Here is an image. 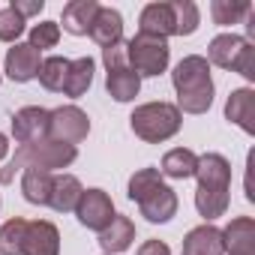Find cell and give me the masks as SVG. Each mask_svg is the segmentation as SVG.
Returning a JSON list of instances; mask_svg holds the SVG:
<instances>
[{"label": "cell", "mask_w": 255, "mask_h": 255, "mask_svg": "<svg viewBox=\"0 0 255 255\" xmlns=\"http://www.w3.org/2000/svg\"><path fill=\"white\" fill-rule=\"evenodd\" d=\"M78 159V147L54 141V138H39L33 144H21L15 150V156L6 162V168H0V183H12L18 171L24 168H42V171H57V168H69Z\"/></svg>", "instance_id": "obj_3"}, {"label": "cell", "mask_w": 255, "mask_h": 255, "mask_svg": "<svg viewBox=\"0 0 255 255\" xmlns=\"http://www.w3.org/2000/svg\"><path fill=\"white\" fill-rule=\"evenodd\" d=\"M93 69H96L93 57H75V60H69V72H66V81H63V96L81 99L90 90V84H93Z\"/></svg>", "instance_id": "obj_21"}, {"label": "cell", "mask_w": 255, "mask_h": 255, "mask_svg": "<svg viewBox=\"0 0 255 255\" xmlns=\"http://www.w3.org/2000/svg\"><path fill=\"white\" fill-rule=\"evenodd\" d=\"M183 255H225L222 228H216L213 222H204V225L192 228L183 237Z\"/></svg>", "instance_id": "obj_18"}, {"label": "cell", "mask_w": 255, "mask_h": 255, "mask_svg": "<svg viewBox=\"0 0 255 255\" xmlns=\"http://www.w3.org/2000/svg\"><path fill=\"white\" fill-rule=\"evenodd\" d=\"M129 126H132V132L147 141V144H162L168 138H174L180 132V126H183V114L177 111V105L171 102H144L138 105L132 114H129Z\"/></svg>", "instance_id": "obj_4"}, {"label": "cell", "mask_w": 255, "mask_h": 255, "mask_svg": "<svg viewBox=\"0 0 255 255\" xmlns=\"http://www.w3.org/2000/svg\"><path fill=\"white\" fill-rule=\"evenodd\" d=\"M105 90L114 102H132L141 90V78L129 69V66H120V69H108L105 75Z\"/></svg>", "instance_id": "obj_20"}, {"label": "cell", "mask_w": 255, "mask_h": 255, "mask_svg": "<svg viewBox=\"0 0 255 255\" xmlns=\"http://www.w3.org/2000/svg\"><path fill=\"white\" fill-rule=\"evenodd\" d=\"M99 48H111L117 42H123V15L111 6H99L93 24H90V33H87Z\"/></svg>", "instance_id": "obj_17"}, {"label": "cell", "mask_w": 255, "mask_h": 255, "mask_svg": "<svg viewBox=\"0 0 255 255\" xmlns=\"http://www.w3.org/2000/svg\"><path fill=\"white\" fill-rule=\"evenodd\" d=\"M249 12H252V3H249V0H213V3H210L213 24H219V27L240 24Z\"/></svg>", "instance_id": "obj_25"}, {"label": "cell", "mask_w": 255, "mask_h": 255, "mask_svg": "<svg viewBox=\"0 0 255 255\" xmlns=\"http://www.w3.org/2000/svg\"><path fill=\"white\" fill-rule=\"evenodd\" d=\"M9 6H12V9H15V12L27 21L30 15H39V12L45 9V0H12Z\"/></svg>", "instance_id": "obj_33"}, {"label": "cell", "mask_w": 255, "mask_h": 255, "mask_svg": "<svg viewBox=\"0 0 255 255\" xmlns=\"http://www.w3.org/2000/svg\"><path fill=\"white\" fill-rule=\"evenodd\" d=\"M24 234H27V219H21V216L6 219L0 225V255H21Z\"/></svg>", "instance_id": "obj_26"}, {"label": "cell", "mask_w": 255, "mask_h": 255, "mask_svg": "<svg viewBox=\"0 0 255 255\" xmlns=\"http://www.w3.org/2000/svg\"><path fill=\"white\" fill-rule=\"evenodd\" d=\"M138 33L168 39L174 36V6L171 3H147L138 15Z\"/></svg>", "instance_id": "obj_16"}, {"label": "cell", "mask_w": 255, "mask_h": 255, "mask_svg": "<svg viewBox=\"0 0 255 255\" xmlns=\"http://www.w3.org/2000/svg\"><path fill=\"white\" fill-rule=\"evenodd\" d=\"M132 240H135V222L129 216H120V213L99 231L102 255H120L132 246Z\"/></svg>", "instance_id": "obj_15"}, {"label": "cell", "mask_w": 255, "mask_h": 255, "mask_svg": "<svg viewBox=\"0 0 255 255\" xmlns=\"http://www.w3.org/2000/svg\"><path fill=\"white\" fill-rule=\"evenodd\" d=\"M72 213L78 216V222H81L84 228H90V231H96V234L117 216V213H114V201H111V195H108L105 189H84Z\"/></svg>", "instance_id": "obj_8"}, {"label": "cell", "mask_w": 255, "mask_h": 255, "mask_svg": "<svg viewBox=\"0 0 255 255\" xmlns=\"http://www.w3.org/2000/svg\"><path fill=\"white\" fill-rule=\"evenodd\" d=\"M225 120L237 123L246 135H255V90L252 87H237L228 93Z\"/></svg>", "instance_id": "obj_14"}, {"label": "cell", "mask_w": 255, "mask_h": 255, "mask_svg": "<svg viewBox=\"0 0 255 255\" xmlns=\"http://www.w3.org/2000/svg\"><path fill=\"white\" fill-rule=\"evenodd\" d=\"M171 84L177 90V111L180 114H204L213 105V78H210V63L201 54H186L174 72Z\"/></svg>", "instance_id": "obj_2"}, {"label": "cell", "mask_w": 255, "mask_h": 255, "mask_svg": "<svg viewBox=\"0 0 255 255\" xmlns=\"http://www.w3.org/2000/svg\"><path fill=\"white\" fill-rule=\"evenodd\" d=\"M126 57H129V69L138 78H156V75H162L168 69L171 48H168V39L135 33L129 42H126Z\"/></svg>", "instance_id": "obj_6"}, {"label": "cell", "mask_w": 255, "mask_h": 255, "mask_svg": "<svg viewBox=\"0 0 255 255\" xmlns=\"http://www.w3.org/2000/svg\"><path fill=\"white\" fill-rule=\"evenodd\" d=\"M51 186H54V174H51V171H42V168H24V171H21V195H24L30 204L48 207Z\"/></svg>", "instance_id": "obj_22"}, {"label": "cell", "mask_w": 255, "mask_h": 255, "mask_svg": "<svg viewBox=\"0 0 255 255\" xmlns=\"http://www.w3.org/2000/svg\"><path fill=\"white\" fill-rule=\"evenodd\" d=\"M138 210H141V216L147 219V222H168V219H174V213H177V192L171 189V186H165V183H159L156 189H150L141 201H138Z\"/></svg>", "instance_id": "obj_11"}, {"label": "cell", "mask_w": 255, "mask_h": 255, "mask_svg": "<svg viewBox=\"0 0 255 255\" xmlns=\"http://www.w3.org/2000/svg\"><path fill=\"white\" fill-rule=\"evenodd\" d=\"M102 63H105V69L129 66V57H126V42H117L111 48H102Z\"/></svg>", "instance_id": "obj_32"}, {"label": "cell", "mask_w": 255, "mask_h": 255, "mask_svg": "<svg viewBox=\"0 0 255 255\" xmlns=\"http://www.w3.org/2000/svg\"><path fill=\"white\" fill-rule=\"evenodd\" d=\"M0 204H3V201H0Z\"/></svg>", "instance_id": "obj_36"}, {"label": "cell", "mask_w": 255, "mask_h": 255, "mask_svg": "<svg viewBox=\"0 0 255 255\" xmlns=\"http://www.w3.org/2000/svg\"><path fill=\"white\" fill-rule=\"evenodd\" d=\"M174 36H192L201 24V12L192 0H174Z\"/></svg>", "instance_id": "obj_28"}, {"label": "cell", "mask_w": 255, "mask_h": 255, "mask_svg": "<svg viewBox=\"0 0 255 255\" xmlns=\"http://www.w3.org/2000/svg\"><path fill=\"white\" fill-rule=\"evenodd\" d=\"M24 27H27V21L12 9V6H3L0 9V42H18V36L24 33Z\"/></svg>", "instance_id": "obj_30"}, {"label": "cell", "mask_w": 255, "mask_h": 255, "mask_svg": "<svg viewBox=\"0 0 255 255\" xmlns=\"http://www.w3.org/2000/svg\"><path fill=\"white\" fill-rule=\"evenodd\" d=\"M138 255H171V249H168V243H162V240H144V243L138 246Z\"/></svg>", "instance_id": "obj_34"}, {"label": "cell", "mask_w": 255, "mask_h": 255, "mask_svg": "<svg viewBox=\"0 0 255 255\" xmlns=\"http://www.w3.org/2000/svg\"><path fill=\"white\" fill-rule=\"evenodd\" d=\"M90 135V117L78 105H60L48 111V138L78 147Z\"/></svg>", "instance_id": "obj_7"}, {"label": "cell", "mask_w": 255, "mask_h": 255, "mask_svg": "<svg viewBox=\"0 0 255 255\" xmlns=\"http://www.w3.org/2000/svg\"><path fill=\"white\" fill-rule=\"evenodd\" d=\"M39 66H42V51H36L30 42H15L3 60V72L18 84L33 81L39 75Z\"/></svg>", "instance_id": "obj_10"}, {"label": "cell", "mask_w": 255, "mask_h": 255, "mask_svg": "<svg viewBox=\"0 0 255 255\" xmlns=\"http://www.w3.org/2000/svg\"><path fill=\"white\" fill-rule=\"evenodd\" d=\"M48 135V108L39 105H24L12 114V138L15 144H33Z\"/></svg>", "instance_id": "obj_9"}, {"label": "cell", "mask_w": 255, "mask_h": 255, "mask_svg": "<svg viewBox=\"0 0 255 255\" xmlns=\"http://www.w3.org/2000/svg\"><path fill=\"white\" fill-rule=\"evenodd\" d=\"M195 210L204 216V222H213L225 216L228 210V189H231V162L222 153H204L195 165Z\"/></svg>", "instance_id": "obj_1"}, {"label": "cell", "mask_w": 255, "mask_h": 255, "mask_svg": "<svg viewBox=\"0 0 255 255\" xmlns=\"http://www.w3.org/2000/svg\"><path fill=\"white\" fill-rule=\"evenodd\" d=\"M195 165H198V156L189 147H174L162 156L159 174L171 180H186V177H195Z\"/></svg>", "instance_id": "obj_24"}, {"label": "cell", "mask_w": 255, "mask_h": 255, "mask_svg": "<svg viewBox=\"0 0 255 255\" xmlns=\"http://www.w3.org/2000/svg\"><path fill=\"white\" fill-rule=\"evenodd\" d=\"M84 186L75 174H57L54 177V186H51V198H48V207H54L57 213H72L78 198H81Z\"/></svg>", "instance_id": "obj_23"}, {"label": "cell", "mask_w": 255, "mask_h": 255, "mask_svg": "<svg viewBox=\"0 0 255 255\" xmlns=\"http://www.w3.org/2000/svg\"><path fill=\"white\" fill-rule=\"evenodd\" d=\"M21 255H60V231L48 219L27 222L24 234V252Z\"/></svg>", "instance_id": "obj_12"}, {"label": "cell", "mask_w": 255, "mask_h": 255, "mask_svg": "<svg viewBox=\"0 0 255 255\" xmlns=\"http://www.w3.org/2000/svg\"><path fill=\"white\" fill-rule=\"evenodd\" d=\"M6 153H9V138H6L3 132H0V159H3Z\"/></svg>", "instance_id": "obj_35"}, {"label": "cell", "mask_w": 255, "mask_h": 255, "mask_svg": "<svg viewBox=\"0 0 255 255\" xmlns=\"http://www.w3.org/2000/svg\"><path fill=\"white\" fill-rule=\"evenodd\" d=\"M66 72H69V60L66 57H60V54H51V57H45L42 60V66H39V84L45 87V90H51V93H63V81H66Z\"/></svg>", "instance_id": "obj_27"}, {"label": "cell", "mask_w": 255, "mask_h": 255, "mask_svg": "<svg viewBox=\"0 0 255 255\" xmlns=\"http://www.w3.org/2000/svg\"><path fill=\"white\" fill-rule=\"evenodd\" d=\"M96 12H99V3H96V0H72V3L63 6V15H60L63 30L72 33V36H87V33H90V24H93V18H96Z\"/></svg>", "instance_id": "obj_19"}, {"label": "cell", "mask_w": 255, "mask_h": 255, "mask_svg": "<svg viewBox=\"0 0 255 255\" xmlns=\"http://www.w3.org/2000/svg\"><path fill=\"white\" fill-rule=\"evenodd\" d=\"M60 42V24L57 21H39L30 27V45L36 51H45V48H54Z\"/></svg>", "instance_id": "obj_31"}, {"label": "cell", "mask_w": 255, "mask_h": 255, "mask_svg": "<svg viewBox=\"0 0 255 255\" xmlns=\"http://www.w3.org/2000/svg\"><path fill=\"white\" fill-rule=\"evenodd\" d=\"M159 183H165L162 180V174H159V168H138L132 177H129V189H126V195H129V201H141L150 189H156Z\"/></svg>", "instance_id": "obj_29"}, {"label": "cell", "mask_w": 255, "mask_h": 255, "mask_svg": "<svg viewBox=\"0 0 255 255\" xmlns=\"http://www.w3.org/2000/svg\"><path fill=\"white\" fill-rule=\"evenodd\" d=\"M207 63H213L219 69H228V72H237V75L252 81L255 78V45L246 36L219 33L207 45Z\"/></svg>", "instance_id": "obj_5"}, {"label": "cell", "mask_w": 255, "mask_h": 255, "mask_svg": "<svg viewBox=\"0 0 255 255\" xmlns=\"http://www.w3.org/2000/svg\"><path fill=\"white\" fill-rule=\"evenodd\" d=\"M225 255H255V222L252 216H234L222 228Z\"/></svg>", "instance_id": "obj_13"}]
</instances>
